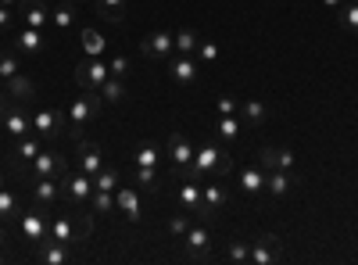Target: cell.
I'll use <instances>...</instances> for the list:
<instances>
[{
  "label": "cell",
  "mask_w": 358,
  "mask_h": 265,
  "mask_svg": "<svg viewBox=\"0 0 358 265\" xmlns=\"http://www.w3.org/2000/svg\"><path fill=\"white\" fill-rule=\"evenodd\" d=\"M229 169H233V158H229L226 147H219V143H201L197 151H194V165H190V172L183 176V180L204 183L208 176H226Z\"/></svg>",
  "instance_id": "cell-1"
},
{
  "label": "cell",
  "mask_w": 358,
  "mask_h": 265,
  "mask_svg": "<svg viewBox=\"0 0 358 265\" xmlns=\"http://www.w3.org/2000/svg\"><path fill=\"white\" fill-rule=\"evenodd\" d=\"M101 108H104V97L97 90H83V97H76L69 104V111H65V133L76 136V140H83V126L90 119H97Z\"/></svg>",
  "instance_id": "cell-2"
},
{
  "label": "cell",
  "mask_w": 358,
  "mask_h": 265,
  "mask_svg": "<svg viewBox=\"0 0 358 265\" xmlns=\"http://www.w3.org/2000/svg\"><path fill=\"white\" fill-rule=\"evenodd\" d=\"M90 194H94V176H86L79 165L76 169L69 165L62 172V197L79 212V208H86V204H90Z\"/></svg>",
  "instance_id": "cell-3"
},
{
  "label": "cell",
  "mask_w": 358,
  "mask_h": 265,
  "mask_svg": "<svg viewBox=\"0 0 358 265\" xmlns=\"http://www.w3.org/2000/svg\"><path fill=\"white\" fill-rule=\"evenodd\" d=\"M194 151H197V147L190 143L187 133H169V162H172V169H176L179 180H183V176L190 172V165H194Z\"/></svg>",
  "instance_id": "cell-4"
},
{
  "label": "cell",
  "mask_w": 358,
  "mask_h": 265,
  "mask_svg": "<svg viewBox=\"0 0 358 265\" xmlns=\"http://www.w3.org/2000/svg\"><path fill=\"white\" fill-rule=\"evenodd\" d=\"M176 43H172V33H165V29H155V33H147L140 40V54L147 57V62H158V65H169Z\"/></svg>",
  "instance_id": "cell-5"
},
{
  "label": "cell",
  "mask_w": 358,
  "mask_h": 265,
  "mask_svg": "<svg viewBox=\"0 0 358 265\" xmlns=\"http://www.w3.org/2000/svg\"><path fill=\"white\" fill-rule=\"evenodd\" d=\"M183 258L190 262H212V237H208V226H190L183 233Z\"/></svg>",
  "instance_id": "cell-6"
},
{
  "label": "cell",
  "mask_w": 358,
  "mask_h": 265,
  "mask_svg": "<svg viewBox=\"0 0 358 265\" xmlns=\"http://www.w3.org/2000/svg\"><path fill=\"white\" fill-rule=\"evenodd\" d=\"M0 126H4V133H8L11 140L29 136V133H33V115H29V111L22 108V101H15L11 108L0 111Z\"/></svg>",
  "instance_id": "cell-7"
},
{
  "label": "cell",
  "mask_w": 358,
  "mask_h": 265,
  "mask_svg": "<svg viewBox=\"0 0 358 265\" xmlns=\"http://www.w3.org/2000/svg\"><path fill=\"white\" fill-rule=\"evenodd\" d=\"M283 258V241L276 233H262L251 241V265H276Z\"/></svg>",
  "instance_id": "cell-8"
},
{
  "label": "cell",
  "mask_w": 358,
  "mask_h": 265,
  "mask_svg": "<svg viewBox=\"0 0 358 265\" xmlns=\"http://www.w3.org/2000/svg\"><path fill=\"white\" fill-rule=\"evenodd\" d=\"M33 133H40L43 140H57L65 133V108H40L33 115Z\"/></svg>",
  "instance_id": "cell-9"
},
{
  "label": "cell",
  "mask_w": 358,
  "mask_h": 265,
  "mask_svg": "<svg viewBox=\"0 0 358 265\" xmlns=\"http://www.w3.org/2000/svg\"><path fill=\"white\" fill-rule=\"evenodd\" d=\"M108 76H111L108 62H101V57H86V62L76 65V83L83 86V90H101Z\"/></svg>",
  "instance_id": "cell-10"
},
{
  "label": "cell",
  "mask_w": 358,
  "mask_h": 265,
  "mask_svg": "<svg viewBox=\"0 0 358 265\" xmlns=\"http://www.w3.org/2000/svg\"><path fill=\"white\" fill-rule=\"evenodd\" d=\"M69 169L65 155H57V151H40L33 158V169H29V176L33 180H62V172Z\"/></svg>",
  "instance_id": "cell-11"
},
{
  "label": "cell",
  "mask_w": 358,
  "mask_h": 265,
  "mask_svg": "<svg viewBox=\"0 0 358 265\" xmlns=\"http://www.w3.org/2000/svg\"><path fill=\"white\" fill-rule=\"evenodd\" d=\"M8 40H11V47L18 50V54H40L43 47H47V36H43V29H29V25H22V29H8Z\"/></svg>",
  "instance_id": "cell-12"
},
{
  "label": "cell",
  "mask_w": 358,
  "mask_h": 265,
  "mask_svg": "<svg viewBox=\"0 0 358 265\" xmlns=\"http://www.w3.org/2000/svg\"><path fill=\"white\" fill-rule=\"evenodd\" d=\"M169 79L176 83V86H194L197 83V76H201V69H197V57L194 54H179V57H169Z\"/></svg>",
  "instance_id": "cell-13"
},
{
  "label": "cell",
  "mask_w": 358,
  "mask_h": 265,
  "mask_svg": "<svg viewBox=\"0 0 358 265\" xmlns=\"http://www.w3.org/2000/svg\"><path fill=\"white\" fill-rule=\"evenodd\" d=\"M226 204H229V187L208 183V187H201V212H197V215L215 219L219 212H226Z\"/></svg>",
  "instance_id": "cell-14"
},
{
  "label": "cell",
  "mask_w": 358,
  "mask_h": 265,
  "mask_svg": "<svg viewBox=\"0 0 358 265\" xmlns=\"http://www.w3.org/2000/svg\"><path fill=\"white\" fill-rule=\"evenodd\" d=\"M297 176L294 172H283V169H273V172H265V194L273 197V201H283V197H290L294 190H297Z\"/></svg>",
  "instance_id": "cell-15"
},
{
  "label": "cell",
  "mask_w": 358,
  "mask_h": 265,
  "mask_svg": "<svg viewBox=\"0 0 358 265\" xmlns=\"http://www.w3.org/2000/svg\"><path fill=\"white\" fill-rule=\"evenodd\" d=\"M236 190L248 194V197H262L265 194V169H262V162L244 165L241 172H236Z\"/></svg>",
  "instance_id": "cell-16"
},
{
  "label": "cell",
  "mask_w": 358,
  "mask_h": 265,
  "mask_svg": "<svg viewBox=\"0 0 358 265\" xmlns=\"http://www.w3.org/2000/svg\"><path fill=\"white\" fill-rule=\"evenodd\" d=\"M76 165H79L86 176H97V172L108 165V158H104V147H101V143H90V140H79Z\"/></svg>",
  "instance_id": "cell-17"
},
{
  "label": "cell",
  "mask_w": 358,
  "mask_h": 265,
  "mask_svg": "<svg viewBox=\"0 0 358 265\" xmlns=\"http://www.w3.org/2000/svg\"><path fill=\"white\" fill-rule=\"evenodd\" d=\"M47 233H50V215H43L40 208H33V212H22V237H25L29 244H40V241H47Z\"/></svg>",
  "instance_id": "cell-18"
},
{
  "label": "cell",
  "mask_w": 358,
  "mask_h": 265,
  "mask_svg": "<svg viewBox=\"0 0 358 265\" xmlns=\"http://www.w3.org/2000/svg\"><path fill=\"white\" fill-rule=\"evenodd\" d=\"M62 201V180H33V208L50 212Z\"/></svg>",
  "instance_id": "cell-19"
},
{
  "label": "cell",
  "mask_w": 358,
  "mask_h": 265,
  "mask_svg": "<svg viewBox=\"0 0 358 265\" xmlns=\"http://www.w3.org/2000/svg\"><path fill=\"white\" fill-rule=\"evenodd\" d=\"M258 162H262L265 172H273V169L294 172V151H290V147H262V151H258Z\"/></svg>",
  "instance_id": "cell-20"
},
{
  "label": "cell",
  "mask_w": 358,
  "mask_h": 265,
  "mask_svg": "<svg viewBox=\"0 0 358 265\" xmlns=\"http://www.w3.org/2000/svg\"><path fill=\"white\" fill-rule=\"evenodd\" d=\"M115 208L122 212L129 222H140V215H143V204H140L136 187H118V190H115Z\"/></svg>",
  "instance_id": "cell-21"
},
{
  "label": "cell",
  "mask_w": 358,
  "mask_h": 265,
  "mask_svg": "<svg viewBox=\"0 0 358 265\" xmlns=\"http://www.w3.org/2000/svg\"><path fill=\"white\" fill-rule=\"evenodd\" d=\"M40 151H43V147H40V133L18 136V140H15V147H11V165H15V169H22L25 162H33Z\"/></svg>",
  "instance_id": "cell-22"
},
{
  "label": "cell",
  "mask_w": 358,
  "mask_h": 265,
  "mask_svg": "<svg viewBox=\"0 0 358 265\" xmlns=\"http://www.w3.org/2000/svg\"><path fill=\"white\" fill-rule=\"evenodd\" d=\"M36 262H40V265H65V262H69V244L54 241V237L40 241V244H36Z\"/></svg>",
  "instance_id": "cell-23"
},
{
  "label": "cell",
  "mask_w": 358,
  "mask_h": 265,
  "mask_svg": "<svg viewBox=\"0 0 358 265\" xmlns=\"http://www.w3.org/2000/svg\"><path fill=\"white\" fill-rule=\"evenodd\" d=\"M18 8H22V22L29 29H43L50 22V8H47V0H18Z\"/></svg>",
  "instance_id": "cell-24"
},
{
  "label": "cell",
  "mask_w": 358,
  "mask_h": 265,
  "mask_svg": "<svg viewBox=\"0 0 358 265\" xmlns=\"http://www.w3.org/2000/svg\"><path fill=\"white\" fill-rule=\"evenodd\" d=\"M133 183H136V190H151V194H158L165 180H162L158 165H136V169H133Z\"/></svg>",
  "instance_id": "cell-25"
},
{
  "label": "cell",
  "mask_w": 358,
  "mask_h": 265,
  "mask_svg": "<svg viewBox=\"0 0 358 265\" xmlns=\"http://www.w3.org/2000/svg\"><path fill=\"white\" fill-rule=\"evenodd\" d=\"M94 11H97V18H104L111 25H122L126 22V0H94Z\"/></svg>",
  "instance_id": "cell-26"
},
{
  "label": "cell",
  "mask_w": 358,
  "mask_h": 265,
  "mask_svg": "<svg viewBox=\"0 0 358 265\" xmlns=\"http://www.w3.org/2000/svg\"><path fill=\"white\" fill-rule=\"evenodd\" d=\"M179 208L190 215L201 212V183L197 180H183V187H179Z\"/></svg>",
  "instance_id": "cell-27"
},
{
  "label": "cell",
  "mask_w": 358,
  "mask_h": 265,
  "mask_svg": "<svg viewBox=\"0 0 358 265\" xmlns=\"http://www.w3.org/2000/svg\"><path fill=\"white\" fill-rule=\"evenodd\" d=\"M47 237L62 241V244H76V222L65 219V215H50V233Z\"/></svg>",
  "instance_id": "cell-28"
},
{
  "label": "cell",
  "mask_w": 358,
  "mask_h": 265,
  "mask_svg": "<svg viewBox=\"0 0 358 265\" xmlns=\"http://www.w3.org/2000/svg\"><path fill=\"white\" fill-rule=\"evenodd\" d=\"M118 187H122V169H118V165H104L97 176H94V190H118Z\"/></svg>",
  "instance_id": "cell-29"
},
{
  "label": "cell",
  "mask_w": 358,
  "mask_h": 265,
  "mask_svg": "<svg viewBox=\"0 0 358 265\" xmlns=\"http://www.w3.org/2000/svg\"><path fill=\"white\" fill-rule=\"evenodd\" d=\"M4 83H8V86H4V90H8V97H15V101H29V97L36 94L33 79H25L22 72H18V76H11V79H4Z\"/></svg>",
  "instance_id": "cell-30"
},
{
  "label": "cell",
  "mask_w": 358,
  "mask_h": 265,
  "mask_svg": "<svg viewBox=\"0 0 358 265\" xmlns=\"http://www.w3.org/2000/svg\"><path fill=\"white\" fill-rule=\"evenodd\" d=\"M79 43H83L86 57H101V54L108 50V40L97 33V29H83V33H79Z\"/></svg>",
  "instance_id": "cell-31"
},
{
  "label": "cell",
  "mask_w": 358,
  "mask_h": 265,
  "mask_svg": "<svg viewBox=\"0 0 358 265\" xmlns=\"http://www.w3.org/2000/svg\"><path fill=\"white\" fill-rule=\"evenodd\" d=\"M97 94L104 97V104H122V101H126V83L118 79V76H108Z\"/></svg>",
  "instance_id": "cell-32"
},
{
  "label": "cell",
  "mask_w": 358,
  "mask_h": 265,
  "mask_svg": "<svg viewBox=\"0 0 358 265\" xmlns=\"http://www.w3.org/2000/svg\"><path fill=\"white\" fill-rule=\"evenodd\" d=\"M215 136H219L222 143H236V136H241V122H236V115H219Z\"/></svg>",
  "instance_id": "cell-33"
},
{
  "label": "cell",
  "mask_w": 358,
  "mask_h": 265,
  "mask_svg": "<svg viewBox=\"0 0 358 265\" xmlns=\"http://www.w3.org/2000/svg\"><path fill=\"white\" fill-rule=\"evenodd\" d=\"M172 43L179 54H197L201 47V33H194V29H179V33H172Z\"/></svg>",
  "instance_id": "cell-34"
},
{
  "label": "cell",
  "mask_w": 358,
  "mask_h": 265,
  "mask_svg": "<svg viewBox=\"0 0 358 265\" xmlns=\"http://www.w3.org/2000/svg\"><path fill=\"white\" fill-rule=\"evenodd\" d=\"M50 22H54V29H62V33H69V29L76 25V4H57L54 11H50Z\"/></svg>",
  "instance_id": "cell-35"
},
{
  "label": "cell",
  "mask_w": 358,
  "mask_h": 265,
  "mask_svg": "<svg viewBox=\"0 0 358 265\" xmlns=\"http://www.w3.org/2000/svg\"><path fill=\"white\" fill-rule=\"evenodd\" d=\"M337 25L344 29V33L358 36V4H341L337 8Z\"/></svg>",
  "instance_id": "cell-36"
},
{
  "label": "cell",
  "mask_w": 358,
  "mask_h": 265,
  "mask_svg": "<svg viewBox=\"0 0 358 265\" xmlns=\"http://www.w3.org/2000/svg\"><path fill=\"white\" fill-rule=\"evenodd\" d=\"M241 115H244L248 126H262V122L268 119V108H265L262 101H244V104H241Z\"/></svg>",
  "instance_id": "cell-37"
},
{
  "label": "cell",
  "mask_w": 358,
  "mask_h": 265,
  "mask_svg": "<svg viewBox=\"0 0 358 265\" xmlns=\"http://www.w3.org/2000/svg\"><path fill=\"white\" fill-rule=\"evenodd\" d=\"M197 65H219V57H222V47L215 43V40H201V47H197Z\"/></svg>",
  "instance_id": "cell-38"
},
{
  "label": "cell",
  "mask_w": 358,
  "mask_h": 265,
  "mask_svg": "<svg viewBox=\"0 0 358 265\" xmlns=\"http://www.w3.org/2000/svg\"><path fill=\"white\" fill-rule=\"evenodd\" d=\"M158 158H162V151H158L151 140H143L136 151H133V165H158Z\"/></svg>",
  "instance_id": "cell-39"
},
{
  "label": "cell",
  "mask_w": 358,
  "mask_h": 265,
  "mask_svg": "<svg viewBox=\"0 0 358 265\" xmlns=\"http://www.w3.org/2000/svg\"><path fill=\"white\" fill-rule=\"evenodd\" d=\"M90 237H94V212H83L76 215V244H86Z\"/></svg>",
  "instance_id": "cell-40"
},
{
  "label": "cell",
  "mask_w": 358,
  "mask_h": 265,
  "mask_svg": "<svg viewBox=\"0 0 358 265\" xmlns=\"http://www.w3.org/2000/svg\"><path fill=\"white\" fill-rule=\"evenodd\" d=\"M90 208H94L97 215L115 212V194L111 190H94V194H90Z\"/></svg>",
  "instance_id": "cell-41"
},
{
  "label": "cell",
  "mask_w": 358,
  "mask_h": 265,
  "mask_svg": "<svg viewBox=\"0 0 358 265\" xmlns=\"http://www.w3.org/2000/svg\"><path fill=\"white\" fill-rule=\"evenodd\" d=\"M15 215H18V197L4 187V190H0V222H8Z\"/></svg>",
  "instance_id": "cell-42"
},
{
  "label": "cell",
  "mask_w": 358,
  "mask_h": 265,
  "mask_svg": "<svg viewBox=\"0 0 358 265\" xmlns=\"http://www.w3.org/2000/svg\"><path fill=\"white\" fill-rule=\"evenodd\" d=\"M194 226V219H190V212H179V215H172L169 219V233H172V237H179V241H183V233Z\"/></svg>",
  "instance_id": "cell-43"
},
{
  "label": "cell",
  "mask_w": 358,
  "mask_h": 265,
  "mask_svg": "<svg viewBox=\"0 0 358 265\" xmlns=\"http://www.w3.org/2000/svg\"><path fill=\"white\" fill-rule=\"evenodd\" d=\"M226 258H229V262H236V265L251 262V244H244V241H233V244H229V251H226Z\"/></svg>",
  "instance_id": "cell-44"
},
{
  "label": "cell",
  "mask_w": 358,
  "mask_h": 265,
  "mask_svg": "<svg viewBox=\"0 0 358 265\" xmlns=\"http://www.w3.org/2000/svg\"><path fill=\"white\" fill-rule=\"evenodd\" d=\"M18 72H22L18 57H15V54H0V79H11V76H18Z\"/></svg>",
  "instance_id": "cell-45"
},
{
  "label": "cell",
  "mask_w": 358,
  "mask_h": 265,
  "mask_svg": "<svg viewBox=\"0 0 358 265\" xmlns=\"http://www.w3.org/2000/svg\"><path fill=\"white\" fill-rule=\"evenodd\" d=\"M108 72L118 76V79H126V76H129V57H126V54H115L111 62H108Z\"/></svg>",
  "instance_id": "cell-46"
},
{
  "label": "cell",
  "mask_w": 358,
  "mask_h": 265,
  "mask_svg": "<svg viewBox=\"0 0 358 265\" xmlns=\"http://www.w3.org/2000/svg\"><path fill=\"white\" fill-rule=\"evenodd\" d=\"M11 25H15V11L8 4H0V33H8Z\"/></svg>",
  "instance_id": "cell-47"
},
{
  "label": "cell",
  "mask_w": 358,
  "mask_h": 265,
  "mask_svg": "<svg viewBox=\"0 0 358 265\" xmlns=\"http://www.w3.org/2000/svg\"><path fill=\"white\" fill-rule=\"evenodd\" d=\"M215 108H219V115H236V101H233L229 94H222V97L215 101Z\"/></svg>",
  "instance_id": "cell-48"
},
{
  "label": "cell",
  "mask_w": 358,
  "mask_h": 265,
  "mask_svg": "<svg viewBox=\"0 0 358 265\" xmlns=\"http://www.w3.org/2000/svg\"><path fill=\"white\" fill-rule=\"evenodd\" d=\"M4 244H8V226L0 222V248H4Z\"/></svg>",
  "instance_id": "cell-49"
},
{
  "label": "cell",
  "mask_w": 358,
  "mask_h": 265,
  "mask_svg": "<svg viewBox=\"0 0 358 265\" xmlns=\"http://www.w3.org/2000/svg\"><path fill=\"white\" fill-rule=\"evenodd\" d=\"M322 4H326V8H330V11H337V8L344 4V0H322Z\"/></svg>",
  "instance_id": "cell-50"
},
{
  "label": "cell",
  "mask_w": 358,
  "mask_h": 265,
  "mask_svg": "<svg viewBox=\"0 0 358 265\" xmlns=\"http://www.w3.org/2000/svg\"><path fill=\"white\" fill-rule=\"evenodd\" d=\"M4 187H8V172H4V169H0V190H4Z\"/></svg>",
  "instance_id": "cell-51"
},
{
  "label": "cell",
  "mask_w": 358,
  "mask_h": 265,
  "mask_svg": "<svg viewBox=\"0 0 358 265\" xmlns=\"http://www.w3.org/2000/svg\"><path fill=\"white\" fill-rule=\"evenodd\" d=\"M4 104H8V90H0V111H4Z\"/></svg>",
  "instance_id": "cell-52"
},
{
  "label": "cell",
  "mask_w": 358,
  "mask_h": 265,
  "mask_svg": "<svg viewBox=\"0 0 358 265\" xmlns=\"http://www.w3.org/2000/svg\"><path fill=\"white\" fill-rule=\"evenodd\" d=\"M0 4H8V8H15V4H18V0H0Z\"/></svg>",
  "instance_id": "cell-53"
},
{
  "label": "cell",
  "mask_w": 358,
  "mask_h": 265,
  "mask_svg": "<svg viewBox=\"0 0 358 265\" xmlns=\"http://www.w3.org/2000/svg\"><path fill=\"white\" fill-rule=\"evenodd\" d=\"M65 4H76V8H79V4H83V0H65Z\"/></svg>",
  "instance_id": "cell-54"
},
{
  "label": "cell",
  "mask_w": 358,
  "mask_h": 265,
  "mask_svg": "<svg viewBox=\"0 0 358 265\" xmlns=\"http://www.w3.org/2000/svg\"><path fill=\"white\" fill-rule=\"evenodd\" d=\"M344 4H358V0H344Z\"/></svg>",
  "instance_id": "cell-55"
}]
</instances>
